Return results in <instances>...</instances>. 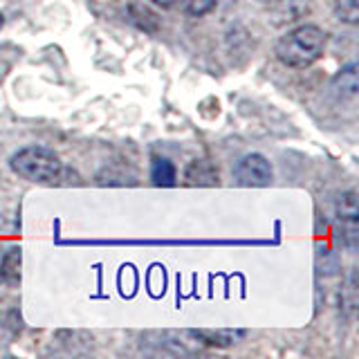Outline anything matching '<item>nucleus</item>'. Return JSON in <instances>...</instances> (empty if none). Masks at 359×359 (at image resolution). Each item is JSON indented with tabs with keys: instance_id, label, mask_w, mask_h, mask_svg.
<instances>
[{
	"instance_id": "nucleus-3",
	"label": "nucleus",
	"mask_w": 359,
	"mask_h": 359,
	"mask_svg": "<svg viewBox=\"0 0 359 359\" xmlns=\"http://www.w3.org/2000/svg\"><path fill=\"white\" fill-rule=\"evenodd\" d=\"M272 164L261 153L243 155L233 166V180L241 187H267L272 182Z\"/></svg>"
},
{
	"instance_id": "nucleus-10",
	"label": "nucleus",
	"mask_w": 359,
	"mask_h": 359,
	"mask_svg": "<svg viewBox=\"0 0 359 359\" xmlns=\"http://www.w3.org/2000/svg\"><path fill=\"white\" fill-rule=\"evenodd\" d=\"M205 162H194L187 171V180L191 184H216L218 182V171H213L209 166V171H202Z\"/></svg>"
},
{
	"instance_id": "nucleus-4",
	"label": "nucleus",
	"mask_w": 359,
	"mask_h": 359,
	"mask_svg": "<svg viewBox=\"0 0 359 359\" xmlns=\"http://www.w3.org/2000/svg\"><path fill=\"white\" fill-rule=\"evenodd\" d=\"M357 194L355 191H348V194L339 196L337 200V220L341 222L344 233L348 238V245H355L357 238Z\"/></svg>"
},
{
	"instance_id": "nucleus-13",
	"label": "nucleus",
	"mask_w": 359,
	"mask_h": 359,
	"mask_svg": "<svg viewBox=\"0 0 359 359\" xmlns=\"http://www.w3.org/2000/svg\"><path fill=\"white\" fill-rule=\"evenodd\" d=\"M3 258H5V250L0 247V283H3Z\"/></svg>"
},
{
	"instance_id": "nucleus-6",
	"label": "nucleus",
	"mask_w": 359,
	"mask_h": 359,
	"mask_svg": "<svg viewBox=\"0 0 359 359\" xmlns=\"http://www.w3.org/2000/svg\"><path fill=\"white\" fill-rule=\"evenodd\" d=\"M151 180L155 187H173L177 180V171L171 160L166 157H155L151 164Z\"/></svg>"
},
{
	"instance_id": "nucleus-5",
	"label": "nucleus",
	"mask_w": 359,
	"mask_h": 359,
	"mask_svg": "<svg viewBox=\"0 0 359 359\" xmlns=\"http://www.w3.org/2000/svg\"><path fill=\"white\" fill-rule=\"evenodd\" d=\"M198 339H202L209 346H218V348H227L245 339V330H196L194 332Z\"/></svg>"
},
{
	"instance_id": "nucleus-11",
	"label": "nucleus",
	"mask_w": 359,
	"mask_h": 359,
	"mask_svg": "<svg viewBox=\"0 0 359 359\" xmlns=\"http://www.w3.org/2000/svg\"><path fill=\"white\" fill-rule=\"evenodd\" d=\"M182 5H184V11L189 16L202 18V16H207L216 9L218 0H182Z\"/></svg>"
},
{
	"instance_id": "nucleus-2",
	"label": "nucleus",
	"mask_w": 359,
	"mask_h": 359,
	"mask_svg": "<svg viewBox=\"0 0 359 359\" xmlns=\"http://www.w3.org/2000/svg\"><path fill=\"white\" fill-rule=\"evenodd\" d=\"M9 166L18 177L36 184H54L63 175V162L59 160V155L43 149V146H25V149H20L18 153L11 155Z\"/></svg>"
},
{
	"instance_id": "nucleus-9",
	"label": "nucleus",
	"mask_w": 359,
	"mask_h": 359,
	"mask_svg": "<svg viewBox=\"0 0 359 359\" xmlns=\"http://www.w3.org/2000/svg\"><path fill=\"white\" fill-rule=\"evenodd\" d=\"M334 16L346 25L359 22V0H334Z\"/></svg>"
},
{
	"instance_id": "nucleus-8",
	"label": "nucleus",
	"mask_w": 359,
	"mask_h": 359,
	"mask_svg": "<svg viewBox=\"0 0 359 359\" xmlns=\"http://www.w3.org/2000/svg\"><path fill=\"white\" fill-rule=\"evenodd\" d=\"M334 90L341 93V99H355V95H357V65L355 63L344 67V70L337 74Z\"/></svg>"
},
{
	"instance_id": "nucleus-12",
	"label": "nucleus",
	"mask_w": 359,
	"mask_h": 359,
	"mask_svg": "<svg viewBox=\"0 0 359 359\" xmlns=\"http://www.w3.org/2000/svg\"><path fill=\"white\" fill-rule=\"evenodd\" d=\"M151 3L155 5V7H160V9H175L182 0H151Z\"/></svg>"
},
{
	"instance_id": "nucleus-14",
	"label": "nucleus",
	"mask_w": 359,
	"mask_h": 359,
	"mask_svg": "<svg viewBox=\"0 0 359 359\" xmlns=\"http://www.w3.org/2000/svg\"><path fill=\"white\" fill-rule=\"evenodd\" d=\"M258 3H263V5H276V3H280V0H258Z\"/></svg>"
},
{
	"instance_id": "nucleus-7",
	"label": "nucleus",
	"mask_w": 359,
	"mask_h": 359,
	"mask_svg": "<svg viewBox=\"0 0 359 359\" xmlns=\"http://www.w3.org/2000/svg\"><path fill=\"white\" fill-rule=\"evenodd\" d=\"M3 283L16 287L20 283V247H9L3 258Z\"/></svg>"
},
{
	"instance_id": "nucleus-1",
	"label": "nucleus",
	"mask_w": 359,
	"mask_h": 359,
	"mask_svg": "<svg viewBox=\"0 0 359 359\" xmlns=\"http://www.w3.org/2000/svg\"><path fill=\"white\" fill-rule=\"evenodd\" d=\"M328 45V34L319 25H299L290 29L276 43V59L294 70H306L312 63H317Z\"/></svg>"
},
{
	"instance_id": "nucleus-15",
	"label": "nucleus",
	"mask_w": 359,
	"mask_h": 359,
	"mask_svg": "<svg viewBox=\"0 0 359 359\" xmlns=\"http://www.w3.org/2000/svg\"><path fill=\"white\" fill-rule=\"evenodd\" d=\"M3 27H5V14L0 11V29H3Z\"/></svg>"
}]
</instances>
